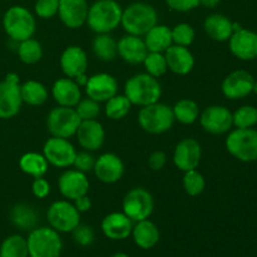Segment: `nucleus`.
Masks as SVG:
<instances>
[{
  "label": "nucleus",
  "instance_id": "f257e3e1",
  "mask_svg": "<svg viewBox=\"0 0 257 257\" xmlns=\"http://www.w3.org/2000/svg\"><path fill=\"white\" fill-rule=\"evenodd\" d=\"M122 13L115 0H97L88 9L87 24L97 34L110 33L120 24Z\"/></svg>",
  "mask_w": 257,
  "mask_h": 257
},
{
  "label": "nucleus",
  "instance_id": "f03ea898",
  "mask_svg": "<svg viewBox=\"0 0 257 257\" xmlns=\"http://www.w3.org/2000/svg\"><path fill=\"white\" fill-rule=\"evenodd\" d=\"M162 88L157 78L148 73H140L127 80L124 87V95L132 104L145 107L160 100Z\"/></svg>",
  "mask_w": 257,
  "mask_h": 257
},
{
  "label": "nucleus",
  "instance_id": "7ed1b4c3",
  "mask_svg": "<svg viewBox=\"0 0 257 257\" xmlns=\"http://www.w3.org/2000/svg\"><path fill=\"white\" fill-rule=\"evenodd\" d=\"M158 23V14L152 5L147 3H133L122 13L123 29L127 34L145 37L146 33Z\"/></svg>",
  "mask_w": 257,
  "mask_h": 257
},
{
  "label": "nucleus",
  "instance_id": "20e7f679",
  "mask_svg": "<svg viewBox=\"0 0 257 257\" xmlns=\"http://www.w3.org/2000/svg\"><path fill=\"white\" fill-rule=\"evenodd\" d=\"M138 123L147 133L162 135L170 131L175 123L172 107L160 102L145 105L138 113Z\"/></svg>",
  "mask_w": 257,
  "mask_h": 257
},
{
  "label": "nucleus",
  "instance_id": "39448f33",
  "mask_svg": "<svg viewBox=\"0 0 257 257\" xmlns=\"http://www.w3.org/2000/svg\"><path fill=\"white\" fill-rule=\"evenodd\" d=\"M5 33L15 42H23L33 38L37 28L35 18L27 8L15 5L9 8L3 17Z\"/></svg>",
  "mask_w": 257,
  "mask_h": 257
},
{
  "label": "nucleus",
  "instance_id": "423d86ee",
  "mask_svg": "<svg viewBox=\"0 0 257 257\" xmlns=\"http://www.w3.org/2000/svg\"><path fill=\"white\" fill-rule=\"evenodd\" d=\"M29 257H59L63 242L59 232L52 227H35L27 238Z\"/></svg>",
  "mask_w": 257,
  "mask_h": 257
},
{
  "label": "nucleus",
  "instance_id": "0eeeda50",
  "mask_svg": "<svg viewBox=\"0 0 257 257\" xmlns=\"http://www.w3.org/2000/svg\"><path fill=\"white\" fill-rule=\"evenodd\" d=\"M228 153L241 162L257 161V131L252 128H236L226 138Z\"/></svg>",
  "mask_w": 257,
  "mask_h": 257
},
{
  "label": "nucleus",
  "instance_id": "6e6552de",
  "mask_svg": "<svg viewBox=\"0 0 257 257\" xmlns=\"http://www.w3.org/2000/svg\"><path fill=\"white\" fill-rule=\"evenodd\" d=\"M80 118L73 107L53 108L47 117V127L53 137L70 138L75 136L80 124Z\"/></svg>",
  "mask_w": 257,
  "mask_h": 257
},
{
  "label": "nucleus",
  "instance_id": "1a4fd4ad",
  "mask_svg": "<svg viewBox=\"0 0 257 257\" xmlns=\"http://www.w3.org/2000/svg\"><path fill=\"white\" fill-rule=\"evenodd\" d=\"M123 212L133 221L147 220L155 208V200L151 192L143 187H135L125 193L122 202Z\"/></svg>",
  "mask_w": 257,
  "mask_h": 257
},
{
  "label": "nucleus",
  "instance_id": "9d476101",
  "mask_svg": "<svg viewBox=\"0 0 257 257\" xmlns=\"http://www.w3.org/2000/svg\"><path fill=\"white\" fill-rule=\"evenodd\" d=\"M47 218L50 227L58 232H72L80 223V212L68 201H55L48 208Z\"/></svg>",
  "mask_w": 257,
  "mask_h": 257
},
{
  "label": "nucleus",
  "instance_id": "9b49d317",
  "mask_svg": "<svg viewBox=\"0 0 257 257\" xmlns=\"http://www.w3.org/2000/svg\"><path fill=\"white\" fill-rule=\"evenodd\" d=\"M23 99L20 94L19 77L15 73L7 74L0 82V118L10 119L19 113Z\"/></svg>",
  "mask_w": 257,
  "mask_h": 257
},
{
  "label": "nucleus",
  "instance_id": "f8f14e48",
  "mask_svg": "<svg viewBox=\"0 0 257 257\" xmlns=\"http://www.w3.org/2000/svg\"><path fill=\"white\" fill-rule=\"evenodd\" d=\"M43 155L49 165L54 166V167L65 168L73 166L77 151L67 138L53 137L52 136L44 143Z\"/></svg>",
  "mask_w": 257,
  "mask_h": 257
},
{
  "label": "nucleus",
  "instance_id": "ddd939ff",
  "mask_svg": "<svg viewBox=\"0 0 257 257\" xmlns=\"http://www.w3.org/2000/svg\"><path fill=\"white\" fill-rule=\"evenodd\" d=\"M200 123L211 135H223L232 128V113L223 105H210L200 114Z\"/></svg>",
  "mask_w": 257,
  "mask_h": 257
},
{
  "label": "nucleus",
  "instance_id": "4468645a",
  "mask_svg": "<svg viewBox=\"0 0 257 257\" xmlns=\"http://www.w3.org/2000/svg\"><path fill=\"white\" fill-rule=\"evenodd\" d=\"M202 148L195 138H185L177 143L173 152V163L180 171L196 170L201 162Z\"/></svg>",
  "mask_w": 257,
  "mask_h": 257
},
{
  "label": "nucleus",
  "instance_id": "2eb2a0df",
  "mask_svg": "<svg viewBox=\"0 0 257 257\" xmlns=\"http://www.w3.org/2000/svg\"><path fill=\"white\" fill-rule=\"evenodd\" d=\"M253 82V77L246 70H233L223 79L221 90L228 99H241L252 93Z\"/></svg>",
  "mask_w": 257,
  "mask_h": 257
},
{
  "label": "nucleus",
  "instance_id": "dca6fc26",
  "mask_svg": "<svg viewBox=\"0 0 257 257\" xmlns=\"http://www.w3.org/2000/svg\"><path fill=\"white\" fill-rule=\"evenodd\" d=\"M58 188L63 197L74 201L82 196L88 195L89 181L85 173L78 170H68L60 175L58 180Z\"/></svg>",
  "mask_w": 257,
  "mask_h": 257
},
{
  "label": "nucleus",
  "instance_id": "f3484780",
  "mask_svg": "<svg viewBox=\"0 0 257 257\" xmlns=\"http://www.w3.org/2000/svg\"><path fill=\"white\" fill-rule=\"evenodd\" d=\"M84 88L88 97L97 102H107L118 94L117 80L108 73H98L89 77Z\"/></svg>",
  "mask_w": 257,
  "mask_h": 257
},
{
  "label": "nucleus",
  "instance_id": "a211bd4d",
  "mask_svg": "<svg viewBox=\"0 0 257 257\" xmlns=\"http://www.w3.org/2000/svg\"><path fill=\"white\" fill-rule=\"evenodd\" d=\"M231 53L241 60H252L257 58V33L243 29L233 33L228 39Z\"/></svg>",
  "mask_w": 257,
  "mask_h": 257
},
{
  "label": "nucleus",
  "instance_id": "6ab92c4d",
  "mask_svg": "<svg viewBox=\"0 0 257 257\" xmlns=\"http://www.w3.org/2000/svg\"><path fill=\"white\" fill-rule=\"evenodd\" d=\"M94 175L103 183H115L124 175V163L114 153H104L95 160Z\"/></svg>",
  "mask_w": 257,
  "mask_h": 257
},
{
  "label": "nucleus",
  "instance_id": "aec40b11",
  "mask_svg": "<svg viewBox=\"0 0 257 257\" xmlns=\"http://www.w3.org/2000/svg\"><path fill=\"white\" fill-rule=\"evenodd\" d=\"M88 9L87 0H59L58 14L65 27L78 29L87 23Z\"/></svg>",
  "mask_w": 257,
  "mask_h": 257
},
{
  "label": "nucleus",
  "instance_id": "412c9836",
  "mask_svg": "<svg viewBox=\"0 0 257 257\" xmlns=\"http://www.w3.org/2000/svg\"><path fill=\"white\" fill-rule=\"evenodd\" d=\"M60 68L68 78L77 79L85 74L88 68V58L84 50L78 45H70L65 48L60 55Z\"/></svg>",
  "mask_w": 257,
  "mask_h": 257
},
{
  "label": "nucleus",
  "instance_id": "4be33fe9",
  "mask_svg": "<svg viewBox=\"0 0 257 257\" xmlns=\"http://www.w3.org/2000/svg\"><path fill=\"white\" fill-rule=\"evenodd\" d=\"M75 136H77L80 147L84 148L85 151L93 152V151L99 150L103 146L105 132L103 125L97 119H89L80 122Z\"/></svg>",
  "mask_w": 257,
  "mask_h": 257
},
{
  "label": "nucleus",
  "instance_id": "5701e85b",
  "mask_svg": "<svg viewBox=\"0 0 257 257\" xmlns=\"http://www.w3.org/2000/svg\"><path fill=\"white\" fill-rule=\"evenodd\" d=\"M135 222L124 212H112L105 216L102 221V232L110 240H124L132 233Z\"/></svg>",
  "mask_w": 257,
  "mask_h": 257
},
{
  "label": "nucleus",
  "instance_id": "b1692460",
  "mask_svg": "<svg viewBox=\"0 0 257 257\" xmlns=\"http://www.w3.org/2000/svg\"><path fill=\"white\" fill-rule=\"evenodd\" d=\"M118 55L130 64H141L147 57L148 49L145 40L137 35L127 34L117 42Z\"/></svg>",
  "mask_w": 257,
  "mask_h": 257
},
{
  "label": "nucleus",
  "instance_id": "393cba45",
  "mask_svg": "<svg viewBox=\"0 0 257 257\" xmlns=\"http://www.w3.org/2000/svg\"><path fill=\"white\" fill-rule=\"evenodd\" d=\"M167 68L177 75H186L192 72L195 67V58L187 47L172 44L165 52Z\"/></svg>",
  "mask_w": 257,
  "mask_h": 257
},
{
  "label": "nucleus",
  "instance_id": "a878e982",
  "mask_svg": "<svg viewBox=\"0 0 257 257\" xmlns=\"http://www.w3.org/2000/svg\"><path fill=\"white\" fill-rule=\"evenodd\" d=\"M52 95L58 105L62 107H73L82 99V93L78 83L72 78H60L55 80L52 87Z\"/></svg>",
  "mask_w": 257,
  "mask_h": 257
},
{
  "label": "nucleus",
  "instance_id": "bb28decb",
  "mask_svg": "<svg viewBox=\"0 0 257 257\" xmlns=\"http://www.w3.org/2000/svg\"><path fill=\"white\" fill-rule=\"evenodd\" d=\"M233 23L223 14H211L203 22L206 34L216 42H228L233 34Z\"/></svg>",
  "mask_w": 257,
  "mask_h": 257
},
{
  "label": "nucleus",
  "instance_id": "cd10ccee",
  "mask_svg": "<svg viewBox=\"0 0 257 257\" xmlns=\"http://www.w3.org/2000/svg\"><path fill=\"white\" fill-rule=\"evenodd\" d=\"M131 235H132L136 245L143 250H150V248L155 247L160 241V230L148 218L136 222L133 225Z\"/></svg>",
  "mask_w": 257,
  "mask_h": 257
},
{
  "label": "nucleus",
  "instance_id": "c85d7f7f",
  "mask_svg": "<svg viewBox=\"0 0 257 257\" xmlns=\"http://www.w3.org/2000/svg\"><path fill=\"white\" fill-rule=\"evenodd\" d=\"M145 43L148 52L165 53L173 44L172 33L166 25L156 24L145 34Z\"/></svg>",
  "mask_w": 257,
  "mask_h": 257
},
{
  "label": "nucleus",
  "instance_id": "c756f323",
  "mask_svg": "<svg viewBox=\"0 0 257 257\" xmlns=\"http://www.w3.org/2000/svg\"><path fill=\"white\" fill-rule=\"evenodd\" d=\"M92 49L95 57L103 62H112L118 55L117 42L109 33L95 35L92 42Z\"/></svg>",
  "mask_w": 257,
  "mask_h": 257
},
{
  "label": "nucleus",
  "instance_id": "7c9ffc66",
  "mask_svg": "<svg viewBox=\"0 0 257 257\" xmlns=\"http://www.w3.org/2000/svg\"><path fill=\"white\" fill-rule=\"evenodd\" d=\"M48 161L44 155L37 152H28L23 155L19 160V167L27 175L32 177H44L48 171Z\"/></svg>",
  "mask_w": 257,
  "mask_h": 257
},
{
  "label": "nucleus",
  "instance_id": "2f4dec72",
  "mask_svg": "<svg viewBox=\"0 0 257 257\" xmlns=\"http://www.w3.org/2000/svg\"><path fill=\"white\" fill-rule=\"evenodd\" d=\"M20 94H22L23 103H27L33 107L44 104L48 99L47 87L38 80H28L20 85Z\"/></svg>",
  "mask_w": 257,
  "mask_h": 257
},
{
  "label": "nucleus",
  "instance_id": "473e14b6",
  "mask_svg": "<svg viewBox=\"0 0 257 257\" xmlns=\"http://www.w3.org/2000/svg\"><path fill=\"white\" fill-rule=\"evenodd\" d=\"M12 221L20 230L32 231L37 226L38 213L30 205L18 203L12 210Z\"/></svg>",
  "mask_w": 257,
  "mask_h": 257
},
{
  "label": "nucleus",
  "instance_id": "72a5a7b5",
  "mask_svg": "<svg viewBox=\"0 0 257 257\" xmlns=\"http://www.w3.org/2000/svg\"><path fill=\"white\" fill-rule=\"evenodd\" d=\"M175 120H178L182 124H192L200 117V108L198 104L192 99L183 98L178 100L172 107Z\"/></svg>",
  "mask_w": 257,
  "mask_h": 257
},
{
  "label": "nucleus",
  "instance_id": "f704fd0d",
  "mask_svg": "<svg viewBox=\"0 0 257 257\" xmlns=\"http://www.w3.org/2000/svg\"><path fill=\"white\" fill-rule=\"evenodd\" d=\"M0 257H29L27 238L20 235H12L3 241Z\"/></svg>",
  "mask_w": 257,
  "mask_h": 257
},
{
  "label": "nucleus",
  "instance_id": "c9c22d12",
  "mask_svg": "<svg viewBox=\"0 0 257 257\" xmlns=\"http://www.w3.org/2000/svg\"><path fill=\"white\" fill-rule=\"evenodd\" d=\"M18 55L24 64H35L43 58L42 44L33 38L23 40L18 47Z\"/></svg>",
  "mask_w": 257,
  "mask_h": 257
},
{
  "label": "nucleus",
  "instance_id": "e433bc0d",
  "mask_svg": "<svg viewBox=\"0 0 257 257\" xmlns=\"http://www.w3.org/2000/svg\"><path fill=\"white\" fill-rule=\"evenodd\" d=\"M131 107H132V103L124 94H115L114 97L105 102L104 110L109 119L119 120L130 113Z\"/></svg>",
  "mask_w": 257,
  "mask_h": 257
},
{
  "label": "nucleus",
  "instance_id": "4c0bfd02",
  "mask_svg": "<svg viewBox=\"0 0 257 257\" xmlns=\"http://www.w3.org/2000/svg\"><path fill=\"white\" fill-rule=\"evenodd\" d=\"M143 64H145L146 72L155 78L162 77L168 70L167 62H166L163 53L148 52L147 57L143 60Z\"/></svg>",
  "mask_w": 257,
  "mask_h": 257
},
{
  "label": "nucleus",
  "instance_id": "58836bf2",
  "mask_svg": "<svg viewBox=\"0 0 257 257\" xmlns=\"http://www.w3.org/2000/svg\"><path fill=\"white\" fill-rule=\"evenodd\" d=\"M232 120L236 128H252L257 124V108L253 105H242L232 113Z\"/></svg>",
  "mask_w": 257,
  "mask_h": 257
},
{
  "label": "nucleus",
  "instance_id": "ea45409f",
  "mask_svg": "<svg viewBox=\"0 0 257 257\" xmlns=\"http://www.w3.org/2000/svg\"><path fill=\"white\" fill-rule=\"evenodd\" d=\"M206 187L205 177L197 170L186 171L183 176V188L190 196H198Z\"/></svg>",
  "mask_w": 257,
  "mask_h": 257
},
{
  "label": "nucleus",
  "instance_id": "a19ab883",
  "mask_svg": "<svg viewBox=\"0 0 257 257\" xmlns=\"http://www.w3.org/2000/svg\"><path fill=\"white\" fill-rule=\"evenodd\" d=\"M171 33H172L173 44L176 45L188 48L195 40V29L187 23L177 24L173 29H171Z\"/></svg>",
  "mask_w": 257,
  "mask_h": 257
},
{
  "label": "nucleus",
  "instance_id": "79ce46f5",
  "mask_svg": "<svg viewBox=\"0 0 257 257\" xmlns=\"http://www.w3.org/2000/svg\"><path fill=\"white\" fill-rule=\"evenodd\" d=\"M75 112L79 115L80 120L95 119L100 113L99 102L87 97L84 99H80L78 104L74 107Z\"/></svg>",
  "mask_w": 257,
  "mask_h": 257
},
{
  "label": "nucleus",
  "instance_id": "37998d69",
  "mask_svg": "<svg viewBox=\"0 0 257 257\" xmlns=\"http://www.w3.org/2000/svg\"><path fill=\"white\" fill-rule=\"evenodd\" d=\"M35 13L42 19H50L58 14L59 0H37L35 3Z\"/></svg>",
  "mask_w": 257,
  "mask_h": 257
},
{
  "label": "nucleus",
  "instance_id": "c03bdc74",
  "mask_svg": "<svg viewBox=\"0 0 257 257\" xmlns=\"http://www.w3.org/2000/svg\"><path fill=\"white\" fill-rule=\"evenodd\" d=\"M73 240L75 243L80 246H89L94 241V231L90 226L87 225H78L74 230L72 231Z\"/></svg>",
  "mask_w": 257,
  "mask_h": 257
},
{
  "label": "nucleus",
  "instance_id": "a18cd8bd",
  "mask_svg": "<svg viewBox=\"0 0 257 257\" xmlns=\"http://www.w3.org/2000/svg\"><path fill=\"white\" fill-rule=\"evenodd\" d=\"M95 165V157L89 152V151H84V152H77L74 158V162L73 166L75 167V170L80 171L83 173H87L93 171Z\"/></svg>",
  "mask_w": 257,
  "mask_h": 257
},
{
  "label": "nucleus",
  "instance_id": "49530a36",
  "mask_svg": "<svg viewBox=\"0 0 257 257\" xmlns=\"http://www.w3.org/2000/svg\"><path fill=\"white\" fill-rule=\"evenodd\" d=\"M168 7L175 12L186 13L200 5V0H166Z\"/></svg>",
  "mask_w": 257,
  "mask_h": 257
},
{
  "label": "nucleus",
  "instance_id": "de8ad7c7",
  "mask_svg": "<svg viewBox=\"0 0 257 257\" xmlns=\"http://www.w3.org/2000/svg\"><path fill=\"white\" fill-rule=\"evenodd\" d=\"M33 195L38 198H45L50 193V185L44 177L34 178L32 185Z\"/></svg>",
  "mask_w": 257,
  "mask_h": 257
},
{
  "label": "nucleus",
  "instance_id": "09e8293b",
  "mask_svg": "<svg viewBox=\"0 0 257 257\" xmlns=\"http://www.w3.org/2000/svg\"><path fill=\"white\" fill-rule=\"evenodd\" d=\"M167 162V156L162 151H155L148 157V166L152 171H161Z\"/></svg>",
  "mask_w": 257,
  "mask_h": 257
},
{
  "label": "nucleus",
  "instance_id": "8fccbe9b",
  "mask_svg": "<svg viewBox=\"0 0 257 257\" xmlns=\"http://www.w3.org/2000/svg\"><path fill=\"white\" fill-rule=\"evenodd\" d=\"M73 205L75 206V208H77L79 212H87V211H89L90 207H92V201L88 197V195H85L77 198V200H74V203H73Z\"/></svg>",
  "mask_w": 257,
  "mask_h": 257
},
{
  "label": "nucleus",
  "instance_id": "3c124183",
  "mask_svg": "<svg viewBox=\"0 0 257 257\" xmlns=\"http://www.w3.org/2000/svg\"><path fill=\"white\" fill-rule=\"evenodd\" d=\"M221 3V0H200V4L207 9H213Z\"/></svg>",
  "mask_w": 257,
  "mask_h": 257
},
{
  "label": "nucleus",
  "instance_id": "603ef678",
  "mask_svg": "<svg viewBox=\"0 0 257 257\" xmlns=\"http://www.w3.org/2000/svg\"><path fill=\"white\" fill-rule=\"evenodd\" d=\"M110 257H130V256L124 252H115L114 255H112Z\"/></svg>",
  "mask_w": 257,
  "mask_h": 257
},
{
  "label": "nucleus",
  "instance_id": "864d4df0",
  "mask_svg": "<svg viewBox=\"0 0 257 257\" xmlns=\"http://www.w3.org/2000/svg\"><path fill=\"white\" fill-rule=\"evenodd\" d=\"M252 92L255 93V94L257 95V80H255V82H253V87H252Z\"/></svg>",
  "mask_w": 257,
  "mask_h": 257
}]
</instances>
